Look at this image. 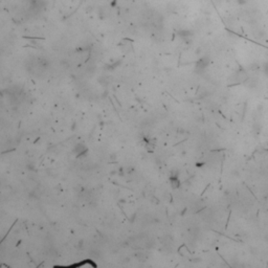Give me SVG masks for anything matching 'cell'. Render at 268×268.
Wrapping results in <instances>:
<instances>
[{
	"label": "cell",
	"mask_w": 268,
	"mask_h": 268,
	"mask_svg": "<svg viewBox=\"0 0 268 268\" xmlns=\"http://www.w3.org/2000/svg\"><path fill=\"white\" fill-rule=\"evenodd\" d=\"M210 64V60H208V58H202V59H200V60L198 61V63H197V68L198 69H204V68H206L208 67V65Z\"/></svg>",
	"instance_id": "1"
},
{
	"label": "cell",
	"mask_w": 268,
	"mask_h": 268,
	"mask_svg": "<svg viewBox=\"0 0 268 268\" xmlns=\"http://www.w3.org/2000/svg\"><path fill=\"white\" fill-rule=\"evenodd\" d=\"M170 181H171V184H172L173 188H177L178 187H179V181H178L177 177L173 176V177L170 178Z\"/></svg>",
	"instance_id": "2"
},
{
	"label": "cell",
	"mask_w": 268,
	"mask_h": 268,
	"mask_svg": "<svg viewBox=\"0 0 268 268\" xmlns=\"http://www.w3.org/2000/svg\"><path fill=\"white\" fill-rule=\"evenodd\" d=\"M263 72H264V75L268 78V61L265 62L264 65H263Z\"/></svg>",
	"instance_id": "3"
}]
</instances>
